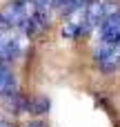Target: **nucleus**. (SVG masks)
Returning <instances> with one entry per match:
<instances>
[{"label": "nucleus", "instance_id": "obj_3", "mask_svg": "<svg viewBox=\"0 0 120 127\" xmlns=\"http://www.w3.org/2000/svg\"><path fill=\"white\" fill-rule=\"evenodd\" d=\"M120 42V9L107 18V22L98 29V40H96V49L94 51H102V49H111Z\"/></svg>", "mask_w": 120, "mask_h": 127}, {"label": "nucleus", "instance_id": "obj_2", "mask_svg": "<svg viewBox=\"0 0 120 127\" xmlns=\"http://www.w3.org/2000/svg\"><path fill=\"white\" fill-rule=\"evenodd\" d=\"M118 11V7L114 4V0H94L87 9H85V31H91V29H100L107 18H111L114 13Z\"/></svg>", "mask_w": 120, "mask_h": 127}, {"label": "nucleus", "instance_id": "obj_5", "mask_svg": "<svg viewBox=\"0 0 120 127\" xmlns=\"http://www.w3.org/2000/svg\"><path fill=\"white\" fill-rule=\"evenodd\" d=\"M94 0H53V11L60 16H73L80 9H87Z\"/></svg>", "mask_w": 120, "mask_h": 127}, {"label": "nucleus", "instance_id": "obj_1", "mask_svg": "<svg viewBox=\"0 0 120 127\" xmlns=\"http://www.w3.org/2000/svg\"><path fill=\"white\" fill-rule=\"evenodd\" d=\"M36 16L38 13H36L33 0H13L0 9V27L27 33Z\"/></svg>", "mask_w": 120, "mask_h": 127}, {"label": "nucleus", "instance_id": "obj_6", "mask_svg": "<svg viewBox=\"0 0 120 127\" xmlns=\"http://www.w3.org/2000/svg\"><path fill=\"white\" fill-rule=\"evenodd\" d=\"M0 96H16V78L4 65H0Z\"/></svg>", "mask_w": 120, "mask_h": 127}, {"label": "nucleus", "instance_id": "obj_4", "mask_svg": "<svg viewBox=\"0 0 120 127\" xmlns=\"http://www.w3.org/2000/svg\"><path fill=\"white\" fill-rule=\"evenodd\" d=\"M22 49V40H20V31L13 29H4L0 27V65L11 63Z\"/></svg>", "mask_w": 120, "mask_h": 127}]
</instances>
